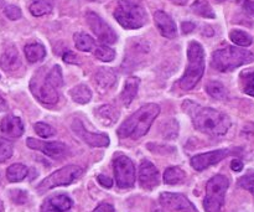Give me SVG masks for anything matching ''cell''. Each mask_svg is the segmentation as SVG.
Listing matches in <instances>:
<instances>
[{"label": "cell", "instance_id": "27", "mask_svg": "<svg viewBox=\"0 0 254 212\" xmlns=\"http://www.w3.org/2000/svg\"><path fill=\"white\" fill-rule=\"evenodd\" d=\"M186 178L185 171L181 170L180 168H169L166 169L164 173V181L168 185H176V184H181Z\"/></svg>", "mask_w": 254, "mask_h": 212}, {"label": "cell", "instance_id": "33", "mask_svg": "<svg viewBox=\"0 0 254 212\" xmlns=\"http://www.w3.org/2000/svg\"><path fill=\"white\" fill-rule=\"evenodd\" d=\"M243 92L248 96H254V71H246L241 74Z\"/></svg>", "mask_w": 254, "mask_h": 212}, {"label": "cell", "instance_id": "24", "mask_svg": "<svg viewBox=\"0 0 254 212\" xmlns=\"http://www.w3.org/2000/svg\"><path fill=\"white\" fill-rule=\"evenodd\" d=\"M52 7H54V0H32L29 9L34 16H42L51 12Z\"/></svg>", "mask_w": 254, "mask_h": 212}, {"label": "cell", "instance_id": "41", "mask_svg": "<svg viewBox=\"0 0 254 212\" xmlns=\"http://www.w3.org/2000/svg\"><path fill=\"white\" fill-rule=\"evenodd\" d=\"M231 168L235 171H241L243 169V163L240 159H233L232 163H231Z\"/></svg>", "mask_w": 254, "mask_h": 212}, {"label": "cell", "instance_id": "19", "mask_svg": "<svg viewBox=\"0 0 254 212\" xmlns=\"http://www.w3.org/2000/svg\"><path fill=\"white\" fill-rule=\"evenodd\" d=\"M0 65H1L2 70L6 72L16 71L21 66V60H20L19 52L14 46L7 47L5 52L2 54L1 60H0Z\"/></svg>", "mask_w": 254, "mask_h": 212}, {"label": "cell", "instance_id": "29", "mask_svg": "<svg viewBox=\"0 0 254 212\" xmlns=\"http://www.w3.org/2000/svg\"><path fill=\"white\" fill-rule=\"evenodd\" d=\"M191 9H192V11L195 12V14L200 15V16L202 17L213 19V17L216 16L211 5L208 4V1H206V0H196L192 4V6H191Z\"/></svg>", "mask_w": 254, "mask_h": 212}, {"label": "cell", "instance_id": "22", "mask_svg": "<svg viewBox=\"0 0 254 212\" xmlns=\"http://www.w3.org/2000/svg\"><path fill=\"white\" fill-rule=\"evenodd\" d=\"M96 116L98 117L99 121H101L104 126H112V124L118 119L119 112L117 111L114 107L107 104V106H102L97 109Z\"/></svg>", "mask_w": 254, "mask_h": 212}, {"label": "cell", "instance_id": "38", "mask_svg": "<svg viewBox=\"0 0 254 212\" xmlns=\"http://www.w3.org/2000/svg\"><path fill=\"white\" fill-rule=\"evenodd\" d=\"M97 179H98V183L101 184L102 186H104V188H112V185H113V181H112V179H109L108 176L106 175H98L97 176Z\"/></svg>", "mask_w": 254, "mask_h": 212}, {"label": "cell", "instance_id": "28", "mask_svg": "<svg viewBox=\"0 0 254 212\" xmlns=\"http://www.w3.org/2000/svg\"><path fill=\"white\" fill-rule=\"evenodd\" d=\"M74 45L78 50L84 52H89L94 47V40L92 39L89 35L83 34V32H78V34H74L73 36Z\"/></svg>", "mask_w": 254, "mask_h": 212}, {"label": "cell", "instance_id": "17", "mask_svg": "<svg viewBox=\"0 0 254 212\" xmlns=\"http://www.w3.org/2000/svg\"><path fill=\"white\" fill-rule=\"evenodd\" d=\"M1 133L7 138H19L24 133V124L21 119L14 116H6L0 123Z\"/></svg>", "mask_w": 254, "mask_h": 212}, {"label": "cell", "instance_id": "5", "mask_svg": "<svg viewBox=\"0 0 254 212\" xmlns=\"http://www.w3.org/2000/svg\"><path fill=\"white\" fill-rule=\"evenodd\" d=\"M114 17L124 29H139L148 21L145 10L129 0H119L114 10Z\"/></svg>", "mask_w": 254, "mask_h": 212}, {"label": "cell", "instance_id": "37", "mask_svg": "<svg viewBox=\"0 0 254 212\" xmlns=\"http://www.w3.org/2000/svg\"><path fill=\"white\" fill-rule=\"evenodd\" d=\"M4 12L10 20H17L21 17V10L17 6H15V5H7V6L5 7Z\"/></svg>", "mask_w": 254, "mask_h": 212}, {"label": "cell", "instance_id": "1", "mask_svg": "<svg viewBox=\"0 0 254 212\" xmlns=\"http://www.w3.org/2000/svg\"><path fill=\"white\" fill-rule=\"evenodd\" d=\"M185 107L197 131L208 136L218 137L226 134L230 129V118L222 112L208 107H201L195 103H188Z\"/></svg>", "mask_w": 254, "mask_h": 212}, {"label": "cell", "instance_id": "32", "mask_svg": "<svg viewBox=\"0 0 254 212\" xmlns=\"http://www.w3.org/2000/svg\"><path fill=\"white\" fill-rule=\"evenodd\" d=\"M94 56L103 62H111L116 57V52H114L113 49L107 46V45H99L94 50Z\"/></svg>", "mask_w": 254, "mask_h": 212}, {"label": "cell", "instance_id": "18", "mask_svg": "<svg viewBox=\"0 0 254 212\" xmlns=\"http://www.w3.org/2000/svg\"><path fill=\"white\" fill-rule=\"evenodd\" d=\"M72 208V200L67 195L60 194V195L52 196L45 203L44 211L47 212H67Z\"/></svg>", "mask_w": 254, "mask_h": 212}, {"label": "cell", "instance_id": "12", "mask_svg": "<svg viewBox=\"0 0 254 212\" xmlns=\"http://www.w3.org/2000/svg\"><path fill=\"white\" fill-rule=\"evenodd\" d=\"M233 153H236V151L231 150V149H218V150L198 154V155H195L191 159V165L195 170L202 171L205 169L210 168V166L215 165V164L220 163L221 160H223V159H226Z\"/></svg>", "mask_w": 254, "mask_h": 212}, {"label": "cell", "instance_id": "44", "mask_svg": "<svg viewBox=\"0 0 254 212\" xmlns=\"http://www.w3.org/2000/svg\"><path fill=\"white\" fill-rule=\"evenodd\" d=\"M7 108V104H6V102H5V99L2 98L1 96H0V112H2V111H5V109Z\"/></svg>", "mask_w": 254, "mask_h": 212}, {"label": "cell", "instance_id": "4", "mask_svg": "<svg viewBox=\"0 0 254 212\" xmlns=\"http://www.w3.org/2000/svg\"><path fill=\"white\" fill-rule=\"evenodd\" d=\"M254 60V55L247 50L235 46H227L213 52L212 66L221 72L232 71L243 65L251 64Z\"/></svg>", "mask_w": 254, "mask_h": 212}, {"label": "cell", "instance_id": "46", "mask_svg": "<svg viewBox=\"0 0 254 212\" xmlns=\"http://www.w3.org/2000/svg\"><path fill=\"white\" fill-rule=\"evenodd\" d=\"M153 212H163V211H161V210H159V209H158V210H155V211H153Z\"/></svg>", "mask_w": 254, "mask_h": 212}, {"label": "cell", "instance_id": "40", "mask_svg": "<svg viewBox=\"0 0 254 212\" xmlns=\"http://www.w3.org/2000/svg\"><path fill=\"white\" fill-rule=\"evenodd\" d=\"M93 212H114V208L109 204H101V205L97 206V209H94Z\"/></svg>", "mask_w": 254, "mask_h": 212}, {"label": "cell", "instance_id": "7", "mask_svg": "<svg viewBox=\"0 0 254 212\" xmlns=\"http://www.w3.org/2000/svg\"><path fill=\"white\" fill-rule=\"evenodd\" d=\"M82 173H83V170L77 165L64 166V168L55 171L51 175L47 176L46 179H44V180L40 183V185L37 186V191L45 193V191L51 190V189L57 188V186L69 185V184L73 183L74 180H77V179L82 175Z\"/></svg>", "mask_w": 254, "mask_h": 212}, {"label": "cell", "instance_id": "16", "mask_svg": "<svg viewBox=\"0 0 254 212\" xmlns=\"http://www.w3.org/2000/svg\"><path fill=\"white\" fill-rule=\"evenodd\" d=\"M154 20H155V25L158 26L159 31L164 37L168 39H174L178 35V30H176V25L174 20L166 14L163 10H158L154 14Z\"/></svg>", "mask_w": 254, "mask_h": 212}, {"label": "cell", "instance_id": "25", "mask_svg": "<svg viewBox=\"0 0 254 212\" xmlns=\"http://www.w3.org/2000/svg\"><path fill=\"white\" fill-rule=\"evenodd\" d=\"M69 94H71L72 99L79 104L88 103L92 98L91 89L87 86H84V84H78V86L73 87L71 92H69Z\"/></svg>", "mask_w": 254, "mask_h": 212}, {"label": "cell", "instance_id": "42", "mask_svg": "<svg viewBox=\"0 0 254 212\" xmlns=\"http://www.w3.org/2000/svg\"><path fill=\"white\" fill-rule=\"evenodd\" d=\"M181 27H183L184 34H189V32H191L193 29H195V24H193V22H190V21L183 22V26Z\"/></svg>", "mask_w": 254, "mask_h": 212}, {"label": "cell", "instance_id": "2", "mask_svg": "<svg viewBox=\"0 0 254 212\" xmlns=\"http://www.w3.org/2000/svg\"><path fill=\"white\" fill-rule=\"evenodd\" d=\"M159 113H160V107L155 103H149L140 107L135 113L131 114L126 122L122 123L118 129V136L122 139H138L144 137L149 132Z\"/></svg>", "mask_w": 254, "mask_h": 212}, {"label": "cell", "instance_id": "20", "mask_svg": "<svg viewBox=\"0 0 254 212\" xmlns=\"http://www.w3.org/2000/svg\"><path fill=\"white\" fill-rule=\"evenodd\" d=\"M117 74L112 69H99L96 73V86L101 92L108 91L116 84Z\"/></svg>", "mask_w": 254, "mask_h": 212}, {"label": "cell", "instance_id": "21", "mask_svg": "<svg viewBox=\"0 0 254 212\" xmlns=\"http://www.w3.org/2000/svg\"><path fill=\"white\" fill-rule=\"evenodd\" d=\"M139 83H140V79L136 78V77H130V78L127 79L126 86H124V89L121 96V99L124 106H129L134 101L136 93H138Z\"/></svg>", "mask_w": 254, "mask_h": 212}, {"label": "cell", "instance_id": "31", "mask_svg": "<svg viewBox=\"0 0 254 212\" xmlns=\"http://www.w3.org/2000/svg\"><path fill=\"white\" fill-rule=\"evenodd\" d=\"M230 39L238 46L247 47L252 45V37L247 32L242 31V30H233V31H231Z\"/></svg>", "mask_w": 254, "mask_h": 212}, {"label": "cell", "instance_id": "34", "mask_svg": "<svg viewBox=\"0 0 254 212\" xmlns=\"http://www.w3.org/2000/svg\"><path fill=\"white\" fill-rule=\"evenodd\" d=\"M12 155V143L7 139L0 138V163L6 161Z\"/></svg>", "mask_w": 254, "mask_h": 212}, {"label": "cell", "instance_id": "43", "mask_svg": "<svg viewBox=\"0 0 254 212\" xmlns=\"http://www.w3.org/2000/svg\"><path fill=\"white\" fill-rule=\"evenodd\" d=\"M245 7L250 14H252L254 16V1H251V0H245Z\"/></svg>", "mask_w": 254, "mask_h": 212}, {"label": "cell", "instance_id": "13", "mask_svg": "<svg viewBox=\"0 0 254 212\" xmlns=\"http://www.w3.org/2000/svg\"><path fill=\"white\" fill-rule=\"evenodd\" d=\"M72 131L78 138H81L88 145L97 148V146H108L109 137L103 133H89L79 119H74L72 123Z\"/></svg>", "mask_w": 254, "mask_h": 212}, {"label": "cell", "instance_id": "36", "mask_svg": "<svg viewBox=\"0 0 254 212\" xmlns=\"http://www.w3.org/2000/svg\"><path fill=\"white\" fill-rule=\"evenodd\" d=\"M238 185L246 190L251 191L254 195V174H247L238 180Z\"/></svg>", "mask_w": 254, "mask_h": 212}, {"label": "cell", "instance_id": "45", "mask_svg": "<svg viewBox=\"0 0 254 212\" xmlns=\"http://www.w3.org/2000/svg\"><path fill=\"white\" fill-rule=\"evenodd\" d=\"M171 1L176 5H185L188 2V0H171Z\"/></svg>", "mask_w": 254, "mask_h": 212}, {"label": "cell", "instance_id": "23", "mask_svg": "<svg viewBox=\"0 0 254 212\" xmlns=\"http://www.w3.org/2000/svg\"><path fill=\"white\" fill-rule=\"evenodd\" d=\"M25 56H26L27 61L34 64V62L41 61L45 56H46V50L39 42H34V44H29L25 46Z\"/></svg>", "mask_w": 254, "mask_h": 212}, {"label": "cell", "instance_id": "30", "mask_svg": "<svg viewBox=\"0 0 254 212\" xmlns=\"http://www.w3.org/2000/svg\"><path fill=\"white\" fill-rule=\"evenodd\" d=\"M206 91L211 97L216 99H225L227 96L225 86L218 81H210L206 84Z\"/></svg>", "mask_w": 254, "mask_h": 212}, {"label": "cell", "instance_id": "8", "mask_svg": "<svg viewBox=\"0 0 254 212\" xmlns=\"http://www.w3.org/2000/svg\"><path fill=\"white\" fill-rule=\"evenodd\" d=\"M32 94L44 104H55L59 101V92L56 87L51 84L47 79L46 73H41V71L31 79L30 83Z\"/></svg>", "mask_w": 254, "mask_h": 212}, {"label": "cell", "instance_id": "9", "mask_svg": "<svg viewBox=\"0 0 254 212\" xmlns=\"http://www.w3.org/2000/svg\"><path fill=\"white\" fill-rule=\"evenodd\" d=\"M117 185L121 189H130L135 184V168L128 156L118 155L113 161Z\"/></svg>", "mask_w": 254, "mask_h": 212}, {"label": "cell", "instance_id": "11", "mask_svg": "<svg viewBox=\"0 0 254 212\" xmlns=\"http://www.w3.org/2000/svg\"><path fill=\"white\" fill-rule=\"evenodd\" d=\"M26 144L30 149L41 151L52 159L62 158L68 151V148L61 141H42L35 138H27Z\"/></svg>", "mask_w": 254, "mask_h": 212}, {"label": "cell", "instance_id": "26", "mask_svg": "<svg viewBox=\"0 0 254 212\" xmlns=\"http://www.w3.org/2000/svg\"><path fill=\"white\" fill-rule=\"evenodd\" d=\"M27 175V168L22 164H12L7 168L6 178L10 183H19Z\"/></svg>", "mask_w": 254, "mask_h": 212}, {"label": "cell", "instance_id": "47", "mask_svg": "<svg viewBox=\"0 0 254 212\" xmlns=\"http://www.w3.org/2000/svg\"><path fill=\"white\" fill-rule=\"evenodd\" d=\"M2 4V0H0V5H1Z\"/></svg>", "mask_w": 254, "mask_h": 212}, {"label": "cell", "instance_id": "35", "mask_svg": "<svg viewBox=\"0 0 254 212\" xmlns=\"http://www.w3.org/2000/svg\"><path fill=\"white\" fill-rule=\"evenodd\" d=\"M34 128H35V132L37 133V136L42 137V138H50V137L56 134V131H55L51 126H49V124L46 123H41V122L35 124Z\"/></svg>", "mask_w": 254, "mask_h": 212}, {"label": "cell", "instance_id": "14", "mask_svg": "<svg viewBox=\"0 0 254 212\" xmlns=\"http://www.w3.org/2000/svg\"><path fill=\"white\" fill-rule=\"evenodd\" d=\"M160 204L168 210L178 212H197L195 206L181 194L163 193L160 195Z\"/></svg>", "mask_w": 254, "mask_h": 212}, {"label": "cell", "instance_id": "6", "mask_svg": "<svg viewBox=\"0 0 254 212\" xmlns=\"http://www.w3.org/2000/svg\"><path fill=\"white\" fill-rule=\"evenodd\" d=\"M228 179L223 175H216L206 185V198L203 208L206 212H221L225 204V195L227 191Z\"/></svg>", "mask_w": 254, "mask_h": 212}, {"label": "cell", "instance_id": "10", "mask_svg": "<svg viewBox=\"0 0 254 212\" xmlns=\"http://www.w3.org/2000/svg\"><path fill=\"white\" fill-rule=\"evenodd\" d=\"M86 19L92 31L97 35V37L102 42H104V44H114L117 41V34L114 32V30L99 15H97L96 12L89 11L87 12Z\"/></svg>", "mask_w": 254, "mask_h": 212}, {"label": "cell", "instance_id": "39", "mask_svg": "<svg viewBox=\"0 0 254 212\" xmlns=\"http://www.w3.org/2000/svg\"><path fill=\"white\" fill-rule=\"evenodd\" d=\"M64 61L67 62V64H73V65H76L77 62H78V61H77V56H76V55H74L73 52H71V51L64 52Z\"/></svg>", "mask_w": 254, "mask_h": 212}, {"label": "cell", "instance_id": "3", "mask_svg": "<svg viewBox=\"0 0 254 212\" xmlns=\"http://www.w3.org/2000/svg\"><path fill=\"white\" fill-rule=\"evenodd\" d=\"M189 65L185 74L181 77L180 86L185 91H190L198 83L205 72V52L198 42L191 41L188 49Z\"/></svg>", "mask_w": 254, "mask_h": 212}, {"label": "cell", "instance_id": "48", "mask_svg": "<svg viewBox=\"0 0 254 212\" xmlns=\"http://www.w3.org/2000/svg\"><path fill=\"white\" fill-rule=\"evenodd\" d=\"M217 1H223V0H217Z\"/></svg>", "mask_w": 254, "mask_h": 212}, {"label": "cell", "instance_id": "15", "mask_svg": "<svg viewBox=\"0 0 254 212\" xmlns=\"http://www.w3.org/2000/svg\"><path fill=\"white\" fill-rule=\"evenodd\" d=\"M139 183L145 190H153L159 185V171L153 163L143 160L139 168Z\"/></svg>", "mask_w": 254, "mask_h": 212}]
</instances>
